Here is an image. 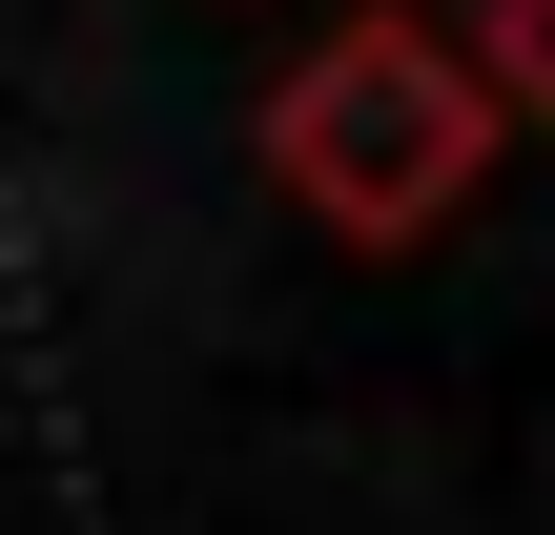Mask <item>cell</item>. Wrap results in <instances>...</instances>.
I'll use <instances>...</instances> for the list:
<instances>
[{"label":"cell","mask_w":555,"mask_h":535,"mask_svg":"<svg viewBox=\"0 0 555 535\" xmlns=\"http://www.w3.org/2000/svg\"><path fill=\"white\" fill-rule=\"evenodd\" d=\"M247 144H268V186H288L330 247H433V227H474V186L515 165V124L474 103L453 21H412V0H350L330 41H288V82L247 103Z\"/></svg>","instance_id":"cell-1"},{"label":"cell","mask_w":555,"mask_h":535,"mask_svg":"<svg viewBox=\"0 0 555 535\" xmlns=\"http://www.w3.org/2000/svg\"><path fill=\"white\" fill-rule=\"evenodd\" d=\"M453 62H474V103H494V124H535V144H555V0H474V21H453Z\"/></svg>","instance_id":"cell-2"}]
</instances>
